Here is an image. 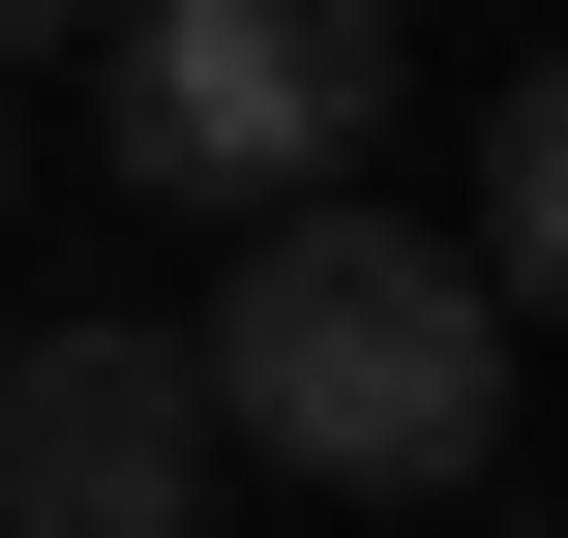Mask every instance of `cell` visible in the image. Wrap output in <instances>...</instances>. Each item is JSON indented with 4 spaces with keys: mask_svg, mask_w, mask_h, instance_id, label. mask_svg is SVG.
<instances>
[{
    "mask_svg": "<svg viewBox=\"0 0 568 538\" xmlns=\"http://www.w3.org/2000/svg\"><path fill=\"white\" fill-rule=\"evenodd\" d=\"M180 389H210V449H270V479H359V509H449V479H509V300L449 270V240H389V210H240V270H210V329H180Z\"/></svg>",
    "mask_w": 568,
    "mask_h": 538,
    "instance_id": "6da1fadb",
    "label": "cell"
},
{
    "mask_svg": "<svg viewBox=\"0 0 568 538\" xmlns=\"http://www.w3.org/2000/svg\"><path fill=\"white\" fill-rule=\"evenodd\" d=\"M120 30V180L150 210H300L389 120V0H90Z\"/></svg>",
    "mask_w": 568,
    "mask_h": 538,
    "instance_id": "7a4b0ae2",
    "label": "cell"
},
{
    "mask_svg": "<svg viewBox=\"0 0 568 538\" xmlns=\"http://www.w3.org/2000/svg\"><path fill=\"white\" fill-rule=\"evenodd\" d=\"M180 509H210L180 329H0V538H180Z\"/></svg>",
    "mask_w": 568,
    "mask_h": 538,
    "instance_id": "3957f363",
    "label": "cell"
},
{
    "mask_svg": "<svg viewBox=\"0 0 568 538\" xmlns=\"http://www.w3.org/2000/svg\"><path fill=\"white\" fill-rule=\"evenodd\" d=\"M479 300H539L568 270V90H479V240H449Z\"/></svg>",
    "mask_w": 568,
    "mask_h": 538,
    "instance_id": "277c9868",
    "label": "cell"
},
{
    "mask_svg": "<svg viewBox=\"0 0 568 538\" xmlns=\"http://www.w3.org/2000/svg\"><path fill=\"white\" fill-rule=\"evenodd\" d=\"M60 30H90V0H0V60H60Z\"/></svg>",
    "mask_w": 568,
    "mask_h": 538,
    "instance_id": "5b68a950",
    "label": "cell"
}]
</instances>
